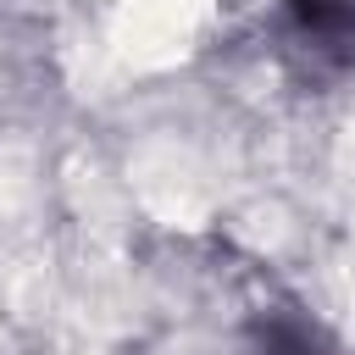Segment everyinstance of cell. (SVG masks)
I'll return each mask as SVG.
<instances>
[{"instance_id": "obj_1", "label": "cell", "mask_w": 355, "mask_h": 355, "mask_svg": "<svg viewBox=\"0 0 355 355\" xmlns=\"http://www.w3.org/2000/svg\"><path fill=\"white\" fill-rule=\"evenodd\" d=\"M266 355H327L305 327H294V322H283V327H272V338H266Z\"/></svg>"}]
</instances>
